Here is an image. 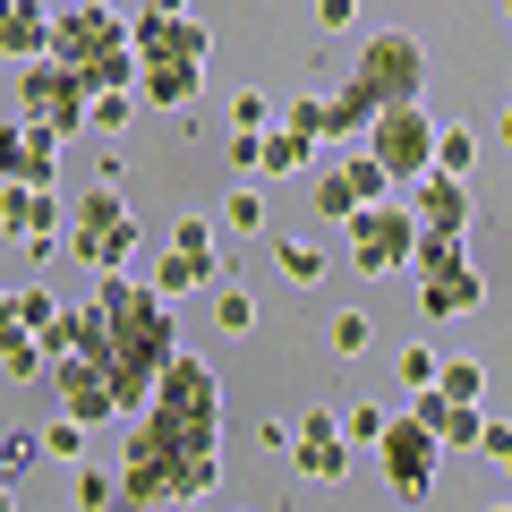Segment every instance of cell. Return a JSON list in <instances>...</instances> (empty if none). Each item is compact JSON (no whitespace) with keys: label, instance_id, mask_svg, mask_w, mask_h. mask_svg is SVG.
Returning a JSON list of instances; mask_svg holds the SVG:
<instances>
[{"label":"cell","instance_id":"obj_1","mask_svg":"<svg viewBox=\"0 0 512 512\" xmlns=\"http://www.w3.org/2000/svg\"><path fill=\"white\" fill-rule=\"evenodd\" d=\"M222 478V376L197 350H171L154 376L146 410L120 444V504L163 512V504H205Z\"/></svg>","mask_w":512,"mask_h":512},{"label":"cell","instance_id":"obj_2","mask_svg":"<svg viewBox=\"0 0 512 512\" xmlns=\"http://www.w3.org/2000/svg\"><path fill=\"white\" fill-rule=\"evenodd\" d=\"M94 316H103V376L111 393H120V419H137L154 393V376L171 367V350H180V316H171V299L154 291V282H128V274H94Z\"/></svg>","mask_w":512,"mask_h":512},{"label":"cell","instance_id":"obj_3","mask_svg":"<svg viewBox=\"0 0 512 512\" xmlns=\"http://www.w3.org/2000/svg\"><path fill=\"white\" fill-rule=\"evenodd\" d=\"M128 52H137V103H154V111L197 103V86H205V26L197 18L137 9L128 18Z\"/></svg>","mask_w":512,"mask_h":512},{"label":"cell","instance_id":"obj_4","mask_svg":"<svg viewBox=\"0 0 512 512\" xmlns=\"http://www.w3.org/2000/svg\"><path fill=\"white\" fill-rule=\"evenodd\" d=\"M52 60H60V69H69L86 94L137 86L128 26H120V9H103V0H69V9H52Z\"/></svg>","mask_w":512,"mask_h":512},{"label":"cell","instance_id":"obj_5","mask_svg":"<svg viewBox=\"0 0 512 512\" xmlns=\"http://www.w3.org/2000/svg\"><path fill=\"white\" fill-rule=\"evenodd\" d=\"M60 248L77 256V265H94V274H128V256H137V222H128V197L111 180H94L86 197L69 205V231H60Z\"/></svg>","mask_w":512,"mask_h":512},{"label":"cell","instance_id":"obj_6","mask_svg":"<svg viewBox=\"0 0 512 512\" xmlns=\"http://www.w3.org/2000/svg\"><path fill=\"white\" fill-rule=\"evenodd\" d=\"M350 86H359L376 111H393V103H427V43L410 35V26H384V35H367V43H359V69H350Z\"/></svg>","mask_w":512,"mask_h":512},{"label":"cell","instance_id":"obj_7","mask_svg":"<svg viewBox=\"0 0 512 512\" xmlns=\"http://www.w3.org/2000/svg\"><path fill=\"white\" fill-rule=\"evenodd\" d=\"M342 231H350V265H359L367 282L402 274L410 248H419V214H410V205H393V197H384V205H359Z\"/></svg>","mask_w":512,"mask_h":512},{"label":"cell","instance_id":"obj_8","mask_svg":"<svg viewBox=\"0 0 512 512\" xmlns=\"http://www.w3.org/2000/svg\"><path fill=\"white\" fill-rule=\"evenodd\" d=\"M359 146L393 171V188H410L419 171H436V120H427V103H393V111H376V128Z\"/></svg>","mask_w":512,"mask_h":512},{"label":"cell","instance_id":"obj_9","mask_svg":"<svg viewBox=\"0 0 512 512\" xmlns=\"http://www.w3.org/2000/svg\"><path fill=\"white\" fill-rule=\"evenodd\" d=\"M436 461H444V444L427 436L410 410L384 427V444H376V470H384V487H393V504H427V495H436Z\"/></svg>","mask_w":512,"mask_h":512},{"label":"cell","instance_id":"obj_10","mask_svg":"<svg viewBox=\"0 0 512 512\" xmlns=\"http://www.w3.org/2000/svg\"><path fill=\"white\" fill-rule=\"evenodd\" d=\"M86 103H94V94L77 86L52 52L18 69V120H43V128H60V137H77V128H86Z\"/></svg>","mask_w":512,"mask_h":512},{"label":"cell","instance_id":"obj_11","mask_svg":"<svg viewBox=\"0 0 512 512\" xmlns=\"http://www.w3.org/2000/svg\"><path fill=\"white\" fill-rule=\"evenodd\" d=\"M52 393H60V410H69V419H86V427L120 419V393H111L103 359H86V350H60V359H52Z\"/></svg>","mask_w":512,"mask_h":512},{"label":"cell","instance_id":"obj_12","mask_svg":"<svg viewBox=\"0 0 512 512\" xmlns=\"http://www.w3.org/2000/svg\"><path fill=\"white\" fill-rule=\"evenodd\" d=\"M291 470L299 478H350V436H342V410H308L299 419V436H291Z\"/></svg>","mask_w":512,"mask_h":512},{"label":"cell","instance_id":"obj_13","mask_svg":"<svg viewBox=\"0 0 512 512\" xmlns=\"http://www.w3.org/2000/svg\"><path fill=\"white\" fill-rule=\"evenodd\" d=\"M231 163L248 171V180H299V171L316 163V146L299 137V128H265V137H231Z\"/></svg>","mask_w":512,"mask_h":512},{"label":"cell","instance_id":"obj_14","mask_svg":"<svg viewBox=\"0 0 512 512\" xmlns=\"http://www.w3.org/2000/svg\"><path fill=\"white\" fill-rule=\"evenodd\" d=\"M402 205L419 214V231H470V222H478L470 180H453V171H419V180L402 188Z\"/></svg>","mask_w":512,"mask_h":512},{"label":"cell","instance_id":"obj_15","mask_svg":"<svg viewBox=\"0 0 512 512\" xmlns=\"http://www.w3.org/2000/svg\"><path fill=\"white\" fill-rule=\"evenodd\" d=\"M478 299H487V282H478V265H470V256H461V265H444V274H419V316H427V325L478 316Z\"/></svg>","mask_w":512,"mask_h":512},{"label":"cell","instance_id":"obj_16","mask_svg":"<svg viewBox=\"0 0 512 512\" xmlns=\"http://www.w3.org/2000/svg\"><path fill=\"white\" fill-rule=\"evenodd\" d=\"M0 222H9V239H35V231H52V222H69V205H60V188L0 180Z\"/></svg>","mask_w":512,"mask_h":512},{"label":"cell","instance_id":"obj_17","mask_svg":"<svg viewBox=\"0 0 512 512\" xmlns=\"http://www.w3.org/2000/svg\"><path fill=\"white\" fill-rule=\"evenodd\" d=\"M0 52L18 60V69L52 52V0H9V18H0Z\"/></svg>","mask_w":512,"mask_h":512},{"label":"cell","instance_id":"obj_18","mask_svg":"<svg viewBox=\"0 0 512 512\" xmlns=\"http://www.w3.org/2000/svg\"><path fill=\"white\" fill-rule=\"evenodd\" d=\"M367 128H376V103H367V94L342 77V86L325 94V146H359Z\"/></svg>","mask_w":512,"mask_h":512},{"label":"cell","instance_id":"obj_19","mask_svg":"<svg viewBox=\"0 0 512 512\" xmlns=\"http://www.w3.org/2000/svg\"><path fill=\"white\" fill-rule=\"evenodd\" d=\"M171 256H188V265H197V282H231V274H222V248H214V222H205V214H180V222H171Z\"/></svg>","mask_w":512,"mask_h":512},{"label":"cell","instance_id":"obj_20","mask_svg":"<svg viewBox=\"0 0 512 512\" xmlns=\"http://www.w3.org/2000/svg\"><path fill=\"white\" fill-rule=\"evenodd\" d=\"M43 359H52V350H43L26 325H18V333H0V376H9V384H35V376H43Z\"/></svg>","mask_w":512,"mask_h":512},{"label":"cell","instance_id":"obj_21","mask_svg":"<svg viewBox=\"0 0 512 512\" xmlns=\"http://www.w3.org/2000/svg\"><path fill=\"white\" fill-rule=\"evenodd\" d=\"M274 265H282V282H299V291L325 282V248H316V239H274Z\"/></svg>","mask_w":512,"mask_h":512},{"label":"cell","instance_id":"obj_22","mask_svg":"<svg viewBox=\"0 0 512 512\" xmlns=\"http://www.w3.org/2000/svg\"><path fill=\"white\" fill-rule=\"evenodd\" d=\"M128 120H137V86H111V94H94V103H86L94 137H128Z\"/></svg>","mask_w":512,"mask_h":512},{"label":"cell","instance_id":"obj_23","mask_svg":"<svg viewBox=\"0 0 512 512\" xmlns=\"http://www.w3.org/2000/svg\"><path fill=\"white\" fill-rule=\"evenodd\" d=\"M350 214H359V188H350L342 163H325L316 171V222H350Z\"/></svg>","mask_w":512,"mask_h":512},{"label":"cell","instance_id":"obj_24","mask_svg":"<svg viewBox=\"0 0 512 512\" xmlns=\"http://www.w3.org/2000/svg\"><path fill=\"white\" fill-rule=\"evenodd\" d=\"M384 427H393V410H384V402H350V410H342L350 453H376V444H384Z\"/></svg>","mask_w":512,"mask_h":512},{"label":"cell","instance_id":"obj_25","mask_svg":"<svg viewBox=\"0 0 512 512\" xmlns=\"http://www.w3.org/2000/svg\"><path fill=\"white\" fill-rule=\"evenodd\" d=\"M436 171H453V180H470V171H478V137H470V128H444L436 120Z\"/></svg>","mask_w":512,"mask_h":512},{"label":"cell","instance_id":"obj_26","mask_svg":"<svg viewBox=\"0 0 512 512\" xmlns=\"http://www.w3.org/2000/svg\"><path fill=\"white\" fill-rule=\"evenodd\" d=\"M120 504V470H103V461H77V512H111Z\"/></svg>","mask_w":512,"mask_h":512},{"label":"cell","instance_id":"obj_27","mask_svg":"<svg viewBox=\"0 0 512 512\" xmlns=\"http://www.w3.org/2000/svg\"><path fill=\"white\" fill-rule=\"evenodd\" d=\"M325 342H333V359H359V350L376 342V316H367V308H342V316L325 325Z\"/></svg>","mask_w":512,"mask_h":512},{"label":"cell","instance_id":"obj_28","mask_svg":"<svg viewBox=\"0 0 512 512\" xmlns=\"http://www.w3.org/2000/svg\"><path fill=\"white\" fill-rule=\"evenodd\" d=\"M35 436H43V453H52V461H86V436H94V427H86V419H69V410H60V419H43Z\"/></svg>","mask_w":512,"mask_h":512},{"label":"cell","instance_id":"obj_29","mask_svg":"<svg viewBox=\"0 0 512 512\" xmlns=\"http://www.w3.org/2000/svg\"><path fill=\"white\" fill-rule=\"evenodd\" d=\"M436 367H444V350H436V342H410V350H393V376H402L410 393H427V384H436Z\"/></svg>","mask_w":512,"mask_h":512},{"label":"cell","instance_id":"obj_30","mask_svg":"<svg viewBox=\"0 0 512 512\" xmlns=\"http://www.w3.org/2000/svg\"><path fill=\"white\" fill-rule=\"evenodd\" d=\"M214 333H256V299L248 291H239V282H214Z\"/></svg>","mask_w":512,"mask_h":512},{"label":"cell","instance_id":"obj_31","mask_svg":"<svg viewBox=\"0 0 512 512\" xmlns=\"http://www.w3.org/2000/svg\"><path fill=\"white\" fill-rule=\"evenodd\" d=\"M436 393H453V402H478V393H487V367H478V359H444V367H436Z\"/></svg>","mask_w":512,"mask_h":512},{"label":"cell","instance_id":"obj_32","mask_svg":"<svg viewBox=\"0 0 512 512\" xmlns=\"http://www.w3.org/2000/svg\"><path fill=\"white\" fill-rule=\"evenodd\" d=\"M231 128H239V137H265V128H274V94H231Z\"/></svg>","mask_w":512,"mask_h":512},{"label":"cell","instance_id":"obj_33","mask_svg":"<svg viewBox=\"0 0 512 512\" xmlns=\"http://www.w3.org/2000/svg\"><path fill=\"white\" fill-rule=\"evenodd\" d=\"M222 222H231V231H265V222H274V214H265V188H231V205H222Z\"/></svg>","mask_w":512,"mask_h":512},{"label":"cell","instance_id":"obj_34","mask_svg":"<svg viewBox=\"0 0 512 512\" xmlns=\"http://www.w3.org/2000/svg\"><path fill=\"white\" fill-rule=\"evenodd\" d=\"M26 461H43V436L35 427H9V436H0V478H18Z\"/></svg>","mask_w":512,"mask_h":512},{"label":"cell","instance_id":"obj_35","mask_svg":"<svg viewBox=\"0 0 512 512\" xmlns=\"http://www.w3.org/2000/svg\"><path fill=\"white\" fill-rule=\"evenodd\" d=\"M282 128H299L308 146H325V94H299V103L282 111Z\"/></svg>","mask_w":512,"mask_h":512},{"label":"cell","instance_id":"obj_36","mask_svg":"<svg viewBox=\"0 0 512 512\" xmlns=\"http://www.w3.org/2000/svg\"><path fill=\"white\" fill-rule=\"evenodd\" d=\"M154 291L180 299V291H205V282H197V265H188V256H163V265H154Z\"/></svg>","mask_w":512,"mask_h":512},{"label":"cell","instance_id":"obj_37","mask_svg":"<svg viewBox=\"0 0 512 512\" xmlns=\"http://www.w3.org/2000/svg\"><path fill=\"white\" fill-rule=\"evenodd\" d=\"M291 436H299V419H265V427H256V444H265V453H291Z\"/></svg>","mask_w":512,"mask_h":512},{"label":"cell","instance_id":"obj_38","mask_svg":"<svg viewBox=\"0 0 512 512\" xmlns=\"http://www.w3.org/2000/svg\"><path fill=\"white\" fill-rule=\"evenodd\" d=\"M478 453H487V461H512V427H504V419H487V436H478Z\"/></svg>","mask_w":512,"mask_h":512},{"label":"cell","instance_id":"obj_39","mask_svg":"<svg viewBox=\"0 0 512 512\" xmlns=\"http://www.w3.org/2000/svg\"><path fill=\"white\" fill-rule=\"evenodd\" d=\"M18 248H26V265H52V256H60V231H35V239H18Z\"/></svg>","mask_w":512,"mask_h":512},{"label":"cell","instance_id":"obj_40","mask_svg":"<svg viewBox=\"0 0 512 512\" xmlns=\"http://www.w3.org/2000/svg\"><path fill=\"white\" fill-rule=\"evenodd\" d=\"M316 18H325V35H333V26H350V18H359V0H316Z\"/></svg>","mask_w":512,"mask_h":512},{"label":"cell","instance_id":"obj_41","mask_svg":"<svg viewBox=\"0 0 512 512\" xmlns=\"http://www.w3.org/2000/svg\"><path fill=\"white\" fill-rule=\"evenodd\" d=\"M0 333H18V291H0Z\"/></svg>","mask_w":512,"mask_h":512},{"label":"cell","instance_id":"obj_42","mask_svg":"<svg viewBox=\"0 0 512 512\" xmlns=\"http://www.w3.org/2000/svg\"><path fill=\"white\" fill-rule=\"evenodd\" d=\"M495 146H504V154H512V103H504V111H495Z\"/></svg>","mask_w":512,"mask_h":512},{"label":"cell","instance_id":"obj_43","mask_svg":"<svg viewBox=\"0 0 512 512\" xmlns=\"http://www.w3.org/2000/svg\"><path fill=\"white\" fill-rule=\"evenodd\" d=\"M0 512H18V478H0Z\"/></svg>","mask_w":512,"mask_h":512},{"label":"cell","instance_id":"obj_44","mask_svg":"<svg viewBox=\"0 0 512 512\" xmlns=\"http://www.w3.org/2000/svg\"><path fill=\"white\" fill-rule=\"evenodd\" d=\"M146 9H163V18H188V0H146Z\"/></svg>","mask_w":512,"mask_h":512},{"label":"cell","instance_id":"obj_45","mask_svg":"<svg viewBox=\"0 0 512 512\" xmlns=\"http://www.w3.org/2000/svg\"><path fill=\"white\" fill-rule=\"evenodd\" d=\"M487 512H512V504H487Z\"/></svg>","mask_w":512,"mask_h":512},{"label":"cell","instance_id":"obj_46","mask_svg":"<svg viewBox=\"0 0 512 512\" xmlns=\"http://www.w3.org/2000/svg\"><path fill=\"white\" fill-rule=\"evenodd\" d=\"M0 18H9V0H0Z\"/></svg>","mask_w":512,"mask_h":512},{"label":"cell","instance_id":"obj_47","mask_svg":"<svg viewBox=\"0 0 512 512\" xmlns=\"http://www.w3.org/2000/svg\"><path fill=\"white\" fill-rule=\"evenodd\" d=\"M52 9H69V0H52Z\"/></svg>","mask_w":512,"mask_h":512},{"label":"cell","instance_id":"obj_48","mask_svg":"<svg viewBox=\"0 0 512 512\" xmlns=\"http://www.w3.org/2000/svg\"><path fill=\"white\" fill-rule=\"evenodd\" d=\"M504 18H512V0H504Z\"/></svg>","mask_w":512,"mask_h":512},{"label":"cell","instance_id":"obj_49","mask_svg":"<svg viewBox=\"0 0 512 512\" xmlns=\"http://www.w3.org/2000/svg\"><path fill=\"white\" fill-rule=\"evenodd\" d=\"M504 470H512V461H504Z\"/></svg>","mask_w":512,"mask_h":512}]
</instances>
